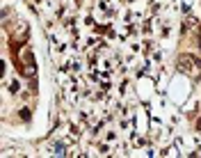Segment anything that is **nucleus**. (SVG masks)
Here are the masks:
<instances>
[{"label": "nucleus", "instance_id": "obj_1", "mask_svg": "<svg viewBox=\"0 0 201 158\" xmlns=\"http://www.w3.org/2000/svg\"><path fill=\"white\" fill-rule=\"evenodd\" d=\"M194 67H201V64L194 60L192 55H181V60H178V71H183V73H190Z\"/></svg>", "mask_w": 201, "mask_h": 158}]
</instances>
